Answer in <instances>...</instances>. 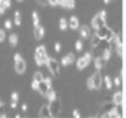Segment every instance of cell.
<instances>
[{
    "label": "cell",
    "instance_id": "6da1fadb",
    "mask_svg": "<svg viewBox=\"0 0 126 118\" xmlns=\"http://www.w3.org/2000/svg\"><path fill=\"white\" fill-rule=\"evenodd\" d=\"M35 60H36V65L37 66H43L46 65L47 60H48V56L46 52V47L43 45L38 46L35 51Z\"/></svg>",
    "mask_w": 126,
    "mask_h": 118
},
{
    "label": "cell",
    "instance_id": "7a4b0ae2",
    "mask_svg": "<svg viewBox=\"0 0 126 118\" xmlns=\"http://www.w3.org/2000/svg\"><path fill=\"white\" fill-rule=\"evenodd\" d=\"M48 70L52 72L53 76H58V72H59V64L57 60H54V58H48L47 62H46Z\"/></svg>",
    "mask_w": 126,
    "mask_h": 118
},
{
    "label": "cell",
    "instance_id": "3957f363",
    "mask_svg": "<svg viewBox=\"0 0 126 118\" xmlns=\"http://www.w3.org/2000/svg\"><path fill=\"white\" fill-rule=\"evenodd\" d=\"M49 87H52V80H51V78H43V81L40 82L37 91H38L42 96L46 97V92H47V90H48Z\"/></svg>",
    "mask_w": 126,
    "mask_h": 118
},
{
    "label": "cell",
    "instance_id": "277c9868",
    "mask_svg": "<svg viewBox=\"0 0 126 118\" xmlns=\"http://www.w3.org/2000/svg\"><path fill=\"white\" fill-rule=\"evenodd\" d=\"M49 108H51V113H52V117H57L59 113H61V102L54 99L53 102L49 103Z\"/></svg>",
    "mask_w": 126,
    "mask_h": 118
},
{
    "label": "cell",
    "instance_id": "5b68a950",
    "mask_svg": "<svg viewBox=\"0 0 126 118\" xmlns=\"http://www.w3.org/2000/svg\"><path fill=\"white\" fill-rule=\"evenodd\" d=\"M110 31H111V30H110L106 25H103V26H100V27L95 31V34H96L101 40H106V37H108V35H109Z\"/></svg>",
    "mask_w": 126,
    "mask_h": 118
},
{
    "label": "cell",
    "instance_id": "8992f818",
    "mask_svg": "<svg viewBox=\"0 0 126 118\" xmlns=\"http://www.w3.org/2000/svg\"><path fill=\"white\" fill-rule=\"evenodd\" d=\"M92 78H93V83H94V90H99L101 87V83H103V77L100 75V71H96L92 76Z\"/></svg>",
    "mask_w": 126,
    "mask_h": 118
},
{
    "label": "cell",
    "instance_id": "52a82bcc",
    "mask_svg": "<svg viewBox=\"0 0 126 118\" xmlns=\"http://www.w3.org/2000/svg\"><path fill=\"white\" fill-rule=\"evenodd\" d=\"M105 23H106V21H104V20L100 18L99 14H96V15L92 19V26H93L95 30H98V29H99L100 26H103V25H106Z\"/></svg>",
    "mask_w": 126,
    "mask_h": 118
},
{
    "label": "cell",
    "instance_id": "ba28073f",
    "mask_svg": "<svg viewBox=\"0 0 126 118\" xmlns=\"http://www.w3.org/2000/svg\"><path fill=\"white\" fill-rule=\"evenodd\" d=\"M38 116L42 117V118H49L52 117V113H51V108H49V104H43L38 112Z\"/></svg>",
    "mask_w": 126,
    "mask_h": 118
},
{
    "label": "cell",
    "instance_id": "9c48e42d",
    "mask_svg": "<svg viewBox=\"0 0 126 118\" xmlns=\"http://www.w3.org/2000/svg\"><path fill=\"white\" fill-rule=\"evenodd\" d=\"M74 62H76V56H74L73 53L66 55V56L61 60V64H62L63 66H68V65H72V64H74Z\"/></svg>",
    "mask_w": 126,
    "mask_h": 118
},
{
    "label": "cell",
    "instance_id": "30bf717a",
    "mask_svg": "<svg viewBox=\"0 0 126 118\" xmlns=\"http://www.w3.org/2000/svg\"><path fill=\"white\" fill-rule=\"evenodd\" d=\"M15 71H16V73L22 75L26 71V62L24 60H20V61L15 62Z\"/></svg>",
    "mask_w": 126,
    "mask_h": 118
},
{
    "label": "cell",
    "instance_id": "8fae6325",
    "mask_svg": "<svg viewBox=\"0 0 126 118\" xmlns=\"http://www.w3.org/2000/svg\"><path fill=\"white\" fill-rule=\"evenodd\" d=\"M89 62H90V61H88L84 56L80 57V58H78V60H76V64H77V69H78V70H83V69H85V67L89 65Z\"/></svg>",
    "mask_w": 126,
    "mask_h": 118
},
{
    "label": "cell",
    "instance_id": "7c38bea8",
    "mask_svg": "<svg viewBox=\"0 0 126 118\" xmlns=\"http://www.w3.org/2000/svg\"><path fill=\"white\" fill-rule=\"evenodd\" d=\"M33 35H35V39L36 40H41L43 36H45V29L42 25H38L35 27V31H33Z\"/></svg>",
    "mask_w": 126,
    "mask_h": 118
},
{
    "label": "cell",
    "instance_id": "4fadbf2b",
    "mask_svg": "<svg viewBox=\"0 0 126 118\" xmlns=\"http://www.w3.org/2000/svg\"><path fill=\"white\" fill-rule=\"evenodd\" d=\"M79 35H80L83 39H88V37L90 36V29H89V26H87V25L80 26V27H79Z\"/></svg>",
    "mask_w": 126,
    "mask_h": 118
},
{
    "label": "cell",
    "instance_id": "5bb4252c",
    "mask_svg": "<svg viewBox=\"0 0 126 118\" xmlns=\"http://www.w3.org/2000/svg\"><path fill=\"white\" fill-rule=\"evenodd\" d=\"M46 98L49 101V103L51 102H53L54 99H57V94H56V91L52 88V87H49L48 90H47V92H46Z\"/></svg>",
    "mask_w": 126,
    "mask_h": 118
},
{
    "label": "cell",
    "instance_id": "9a60e30c",
    "mask_svg": "<svg viewBox=\"0 0 126 118\" xmlns=\"http://www.w3.org/2000/svg\"><path fill=\"white\" fill-rule=\"evenodd\" d=\"M104 64H105V61L103 60V57H95V60H94V65H95V69H96V71H100L103 67H104Z\"/></svg>",
    "mask_w": 126,
    "mask_h": 118
},
{
    "label": "cell",
    "instance_id": "2e32d148",
    "mask_svg": "<svg viewBox=\"0 0 126 118\" xmlns=\"http://www.w3.org/2000/svg\"><path fill=\"white\" fill-rule=\"evenodd\" d=\"M101 41H103V40H101L96 34H93V35L90 36V42H92V46H93V47H98Z\"/></svg>",
    "mask_w": 126,
    "mask_h": 118
},
{
    "label": "cell",
    "instance_id": "e0dca14e",
    "mask_svg": "<svg viewBox=\"0 0 126 118\" xmlns=\"http://www.w3.org/2000/svg\"><path fill=\"white\" fill-rule=\"evenodd\" d=\"M17 44H19V36H17V34H11L9 36V45L13 46V47H15Z\"/></svg>",
    "mask_w": 126,
    "mask_h": 118
},
{
    "label": "cell",
    "instance_id": "ac0fdd59",
    "mask_svg": "<svg viewBox=\"0 0 126 118\" xmlns=\"http://www.w3.org/2000/svg\"><path fill=\"white\" fill-rule=\"evenodd\" d=\"M68 25H69V27H71L72 30H76V29H78V26H79V21H78V19H77L76 16H72V18L69 19Z\"/></svg>",
    "mask_w": 126,
    "mask_h": 118
},
{
    "label": "cell",
    "instance_id": "d6986e66",
    "mask_svg": "<svg viewBox=\"0 0 126 118\" xmlns=\"http://www.w3.org/2000/svg\"><path fill=\"white\" fill-rule=\"evenodd\" d=\"M112 101H114V103L117 106V104H122V92H116L115 94H114V97H112Z\"/></svg>",
    "mask_w": 126,
    "mask_h": 118
},
{
    "label": "cell",
    "instance_id": "ffe728a7",
    "mask_svg": "<svg viewBox=\"0 0 126 118\" xmlns=\"http://www.w3.org/2000/svg\"><path fill=\"white\" fill-rule=\"evenodd\" d=\"M110 56H111V51H110V47H104L103 48V60L106 62V61H109V58H110Z\"/></svg>",
    "mask_w": 126,
    "mask_h": 118
},
{
    "label": "cell",
    "instance_id": "44dd1931",
    "mask_svg": "<svg viewBox=\"0 0 126 118\" xmlns=\"http://www.w3.org/2000/svg\"><path fill=\"white\" fill-rule=\"evenodd\" d=\"M116 107V104L112 102V103H109V102H106V103H104L103 106H101V109L104 111V112H110L111 109H114Z\"/></svg>",
    "mask_w": 126,
    "mask_h": 118
},
{
    "label": "cell",
    "instance_id": "7402d4cb",
    "mask_svg": "<svg viewBox=\"0 0 126 118\" xmlns=\"http://www.w3.org/2000/svg\"><path fill=\"white\" fill-rule=\"evenodd\" d=\"M67 27H68V21H67V19H64V18L59 19V29H61L62 31H66Z\"/></svg>",
    "mask_w": 126,
    "mask_h": 118
},
{
    "label": "cell",
    "instance_id": "603a6c76",
    "mask_svg": "<svg viewBox=\"0 0 126 118\" xmlns=\"http://www.w3.org/2000/svg\"><path fill=\"white\" fill-rule=\"evenodd\" d=\"M103 81H104V83H105V87H106V90H111V88H112V85H114V82L111 81V78H110L109 76H105V77L103 78Z\"/></svg>",
    "mask_w": 126,
    "mask_h": 118
},
{
    "label": "cell",
    "instance_id": "cb8c5ba5",
    "mask_svg": "<svg viewBox=\"0 0 126 118\" xmlns=\"http://www.w3.org/2000/svg\"><path fill=\"white\" fill-rule=\"evenodd\" d=\"M63 6L67 9H74L76 3H74V0H63Z\"/></svg>",
    "mask_w": 126,
    "mask_h": 118
},
{
    "label": "cell",
    "instance_id": "d4e9b609",
    "mask_svg": "<svg viewBox=\"0 0 126 118\" xmlns=\"http://www.w3.org/2000/svg\"><path fill=\"white\" fill-rule=\"evenodd\" d=\"M32 19H33V26H38L40 25V18H38V14L37 11H32Z\"/></svg>",
    "mask_w": 126,
    "mask_h": 118
},
{
    "label": "cell",
    "instance_id": "484cf974",
    "mask_svg": "<svg viewBox=\"0 0 126 118\" xmlns=\"http://www.w3.org/2000/svg\"><path fill=\"white\" fill-rule=\"evenodd\" d=\"M14 23H15L17 26L21 25V15H20V11H19V10L15 11V19H14Z\"/></svg>",
    "mask_w": 126,
    "mask_h": 118
},
{
    "label": "cell",
    "instance_id": "4316f807",
    "mask_svg": "<svg viewBox=\"0 0 126 118\" xmlns=\"http://www.w3.org/2000/svg\"><path fill=\"white\" fill-rule=\"evenodd\" d=\"M33 80L37 81V82L40 83L41 81H43V75H42L41 72H35V75H33Z\"/></svg>",
    "mask_w": 126,
    "mask_h": 118
},
{
    "label": "cell",
    "instance_id": "83f0119b",
    "mask_svg": "<svg viewBox=\"0 0 126 118\" xmlns=\"http://www.w3.org/2000/svg\"><path fill=\"white\" fill-rule=\"evenodd\" d=\"M76 50L77 51H82L83 50V41H80V40L76 41Z\"/></svg>",
    "mask_w": 126,
    "mask_h": 118
},
{
    "label": "cell",
    "instance_id": "f1b7e54d",
    "mask_svg": "<svg viewBox=\"0 0 126 118\" xmlns=\"http://www.w3.org/2000/svg\"><path fill=\"white\" fill-rule=\"evenodd\" d=\"M87 87H88L89 90H94V83H93V78H92V77H89V78L87 80Z\"/></svg>",
    "mask_w": 126,
    "mask_h": 118
},
{
    "label": "cell",
    "instance_id": "f546056e",
    "mask_svg": "<svg viewBox=\"0 0 126 118\" xmlns=\"http://www.w3.org/2000/svg\"><path fill=\"white\" fill-rule=\"evenodd\" d=\"M19 93L17 92H13L11 93V101H14V102H19Z\"/></svg>",
    "mask_w": 126,
    "mask_h": 118
},
{
    "label": "cell",
    "instance_id": "4dcf8cb0",
    "mask_svg": "<svg viewBox=\"0 0 126 118\" xmlns=\"http://www.w3.org/2000/svg\"><path fill=\"white\" fill-rule=\"evenodd\" d=\"M99 15H100V18H101L104 21H106V11H105V10H100V11H99Z\"/></svg>",
    "mask_w": 126,
    "mask_h": 118
},
{
    "label": "cell",
    "instance_id": "1f68e13d",
    "mask_svg": "<svg viewBox=\"0 0 126 118\" xmlns=\"http://www.w3.org/2000/svg\"><path fill=\"white\" fill-rule=\"evenodd\" d=\"M11 27H13V23L10 20H5V29L11 30Z\"/></svg>",
    "mask_w": 126,
    "mask_h": 118
},
{
    "label": "cell",
    "instance_id": "d6a6232c",
    "mask_svg": "<svg viewBox=\"0 0 126 118\" xmlns=\"http://www.w3.org/2000/svg\"><path fill=\"white\" fill-rule=\"evenodd\" d=\"M61 50H62V46H61V44H59V42H56V44H54V51L59 53V52H61Z\"/></svg>",
    "mask_w": 126,
    "mask_h": 118
},
{
    "label": "cell",
    "instance_id": "836d02e7",
    "mask_svg": "<svg viewBox=\"0 0 126 118\" xmlns=\"http://www.w3.org/2000/svg\"><path fill=\"white\" fill-rule=\"evenodd\" d=\"M38 85H40V83H38L37 81H35V80H33V81H32V83H31V87H32V90L37 91V90H38Z\"/></svg>",
    "mask_w": 126,
    "mask_h": 118
},
{
    "label": "cell",
    "instance_id": "e575fe53",
    "mask_svg": "<svg viewBox=\"0 0 126 118\" xmlns=\"http://www.w3.org/2000/svg\"><path fill=\"white\" fill-rule=\"evenodd\" d=\"M5 40V31L0 29V42H3Z\"/></svg>",
    "mask_w": 126,
    "mask_h": 118
},
{
    "label": "cell",
    "instance_id": "d590c367",
    "mask_svg": "<svg viewBox=\"0 0 126 118\" xmlns=\"http://www.w3.org/2000/svg\"><path fill=\"white\" fill-rule=\"evenodd\" d=\"M73 117L74 118H79L80 117V112L78 109H73Z\"/></svg>",
    "mask_w": 126,
    "mask_h": 118
},
{
    "label": "cell",
    "instance_id": "8d00e7d4",
    "mask_svg": "<svg viewBox=\"0 0 126 118\" xmlns=\"http://www.w3.org/2000/svg\"><path fill=\"white\" fill-rule=\"evenodd\" d=\"M5 10H6V8L4 6V4L0 3V15H3V14L5 13Z\"/></svg>",
    "mask_w": 126,
    "mask_h": 118
},
{
    "label": "cell",
    "instance_id": "74e56055",
    "mask_svg": "<svg viewBox=\"0 0 126 118\" xmlns=\"http://www.w3.org/2000/svg\"><path fill=\"white\" fill-rule=\"evenodd\" d=\"M36 1H37L40 5H42V6H45V5L48 4V0H36Z\"/></svg>",
    "mask_w": 126,
    "mask_h": 118
},
{
    "label": "cell",
    "instance_id": "f35d334b",
    "mask_svg": "<svg viewBox=\"0 0 126 118\" xmlns=\"http://www.w3.org/2000/svg\"><path fill=\"white\" fill-rule=\"evenodd\" d=\"M48 4L52 6H57L58 5V0H48Z\"/></svg>",
    "mask_w": 126,
    "mask_h": 118
},
{
    "label": "cell",
    "instance_id": "ab89813d",
    "mask_svg": "<svg viewBox=\"0 0 126 118\" xmlns=\"http://www.w3.org/2000/svg\"><path fill=\"white\" fill-rule=\"evenodd\" d=\"M14 60H15V62H17V61L22 60V57H21V55H20V53H15V56H14Z\"/></svg>",
    "mask_w": 126,
    "mask_h": 118
},
{
    "label": "cell",
    "instance_id": "60d3db41",
    "mask_svg": "<svg viewBox=\"0 0 126 118\" xmlns=\"http://www.w3.org/2000/svg\"><path fill=\"white\" fill-rule=\"evenodd\" d=\"M114 85L120 86V85H121V77H116V78L114 80Z\"/></svg>",
    "mask_w": 126,
    "mask_h": 118
},
{
    "label": "cell",
    "instance_id": "b9f144b4",
    "mask_svg": "<svg viewBox=\"0 0 126 118\" xmlns=\"http://www.w3.org/2000/svg\"><path fill=\"white\" fill-rule=\"evenodd\" d=\"M1 3L4 4L5 8H10L11 6V1H10V0H5V1H1Z\"/></svg>",
    "mask_w": 126,
    "mask_h": 118
},
{
    "label": "cell",
    "instance_id": "7bdbcfd3",
    "mask_svg": "<svg viewBox=\"0 0 126 118\" xmlns=\"http://www.w3.org/2000/svg\"><path fill=\"white\" fill-rule=\"evenodd\" d=\"M84 57L87 58L88 61H92V53H89V52H85V55H84Z\"/></svg>",
    "mask_w": 126,
    "mask_h": 118
},
{
    "label": "cell",
    "instance_id": "ee69618b",
    "mask_svg": "<svg viewBox=\"0 0 126 118\" xmlns=\"http://www.w3.org/2000/svg\"><path fill=\"white\" fill-rule=\"evenodd\" d=\"M10 107H11L13 109H15V108L17 107V102H14V101H11V103H10Z\"/></svg>",
    "mask_w": 126,
    "mask_h": 118
},
{
    "label": "cell",
    "instance_id": "f6af8a7d",
    "mask_svg": "<svg viewBox=\"0 0 126 118\" xmlns=\"http://www.w3.org/2000/svg\"><path fill=\"white\" fill-rule=\"evenodd\" d=\"M21 109H22V112H27V104L24 103V104L21 106Z\"/></svg>",
    "mask_w": 126,
    "mask_h": 118
},
{
    "label": "cell",
    "instance_id": "bcb514c9",
    "mask_svg": "<svg viewBox=\"0 0 126 118\" xmlns=\"http://www.w3.org/2000/svg\"><path fill=\"white\" fill-rule=\"evenodd\" d=\"M3 108H4V102H3L1 99H0V112H1V111H4Z\"/></svg>",
    "mask_w": 126,
    "mask_h": 118
},
{
    "label": "cell",
    "instance_id": "7dc6e473",
    "mask_svg": "<svg viewBox=\"0 0 126 118\" xmlns=\"http://www.w3.org/2000/svg\"><path fill=\"white\" fill-rule=\"evenodd\" d=\"M5 117H6V113H4V112L0 113V118H5Z\"/></svg>",
    "mask_w": 126,
    "mask_h": 118
},
{
    "label": "cell",
    "instance_id": "c3c4849f",
    "mask_svg": "<svg viewBox=\"0 0 126 118\" xmlns=\"http://www.w3.org/2000/svg\"><path fill=\"white\" fill-rule=\"evenodd\" d=\"M58 5L63 6V0H58Z\"/></svg>",
    "mask_w": 126,
    "mask_h": 118
},
{
    "label": "cell",
    "instance_id": "681fc988",
    "mask_svg": "<svg viewBox=\"0 0 126 118\" xmlns=\"http://www.w3.org/2000/svg\"><path fill=\"white\" fill-rule=\"evenodd\" d=\"M110 1H111V0H104V3H105V4H109Z\"/></svg>",
    "mask_w": 126,
    "mask_h": 118
},
{
    "label": "cell",
    "instance_id": "f907efd6",
    "mask_svg": "<svg viewBox=\"0 0 126 118\" xmlns=\"http://www.w3.org/2000/svg\"><path fill=\"white\" fill-rule=\"evenodd\" d=\"M17 1H19V3H22V1H24V0H17Z\"/></svg>",
    "mask_w": 126,
    "mask_h": 118
},
{
    "label": "cell",
    "instance_id": "816d5d0a",
    "mask_svg": "<svg viewBox=\"0 0 126 118\" xmlns=\"http://www.w3.org/2000/svg\"><path fill=\"white\" fill-rule=\"evenodd\" d=\"M0 3H1V0H0Z\"/></svg>",
    "mask_w": 126,
    "mask_h": 118
}]
</instances>
